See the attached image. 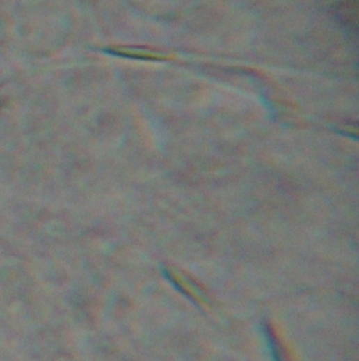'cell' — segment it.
<instances>
[{
    "mask_svg": "<svg viewBox=\"0 0 359 361\" xmlns=\"http://www.w3.org/2000/svg\"><path fill=\"white\" fill-rule=\"evenodd\" d=\"M264 332L270 342L271 351H272L275 361H289L288 353L282 348V344L277 339L276 335L273 333L272 329L266 325Z\"/></svg>",
    "mask_w": 359,
    "mask_h": 361,
    "instance_id": "cell-1",
    "label": "cell"
}]
</instances>
